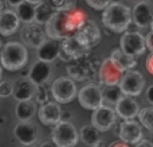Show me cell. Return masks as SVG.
<instances>
[{
  "instance_id": "1",
  "label": "cell",
  "mask_w": 153,
  "mask_h": 147,
  "mask_svg": "<svg viewBox=\"0 0 153 147\" xmlns=\"http://www.w3.org/2000/svg\"><path fill=\"white\" fill-rule=\"evenodd\" d=\"M87 20V15L82 10L73 8L69 11H56L54 16L45 24L48 38L63 39L66 37L74 35L76 30Z\"/></svg>"
},
{
  "instance_id": "2",
  "label": "cell",
  "mask_w": 153,
  "mask_h": 147,
  "mask_svg": "<svg viewBox=\"0 0 153 147\" xmlns=\"http://www.w3.org/2000/svg\"><path fill=\"white\" fill-rule=\"evenodd\" d=\"M133 22V12L122 3H110L103 10L102 23L111 32H124Z\"/></svg>"
},
{
  "instance_id": "3",
  "label": "cell",
  "mask_w": 153,
  "mask_h": 147,
  "mask_svg": "<svg viewBox=\"0 0 153 147\" xmlns=\"http://www.w3.org/2000/svg\"><path fill=\"white\" fill-rule=\"evenodd\" d=\"M100 59L98 57H94L90 54L86 56L78 57V58L71 59L70 62H67V74L75 81H86L93 78L97 74L98 66H100Z\"/></svg>"
},
{
  "instance_id": "4",
  "label": "cell",
  "mask_w": 153,
  "mask_h": 147,
  "mask_svg": "<svg viewBox=\"0 0 153 147\" xmlns=\"http://www.w3.org/2000/svg\"><path fill=\"white\" fill-rule=\"evenodd\" d=\"M27 59H28V54H27V49L24 43L12 40V42H8L3 46L1 64L4 69L10 70V72L19 70L23 66H26Z\"/></svg>"
},
{
  "instance_id": "5",
  "label": "cell",
  "mask_w": 153,
  "mask_h": 147,
  "mask_svg": "<svg viewBox=\"0 0 153 147\" xmlns=\"http://www.w3.org/2000/svg\"><path fill=\"white\" fill-rule=\"evenodd\" d=\"M79 136L81 135L78 134L73 123L67 120H61L58 124L54 126L51 140L55 143V146L59 147H73L78 143Z\"/></svg>"
},
{
  "instance_id": "6",
  "label": "cell",
  "mask_w": 153,
  "mask_h": 147,
  "mask_svg": "<svg viewBox=\"0 0 153 147\" xmlns=\"http://www.w3.org/2000/svg\"><path fill=\"white\" fill-rule=\"evenodd\" d=\"M51 93L55 101L70 103L78 96V89L71 77H58L51 85Z\"/></svg>"
},
{
  "instance_id": "7",
  "label": "cell",
  "mask_w": 153,
  "mask_h": 147,
  "mask_svg": "<svg viewBox=\"0 0 153 147\" xmlns=\"http://www.w3.org/2000/svg\"><path fill=\"white\" fill-rule=\"evenodd\" d=\"M90 54V47L85 46L75 38V35H70L61 39V50H59V58L65 62H70L71 59L78 57Z\"/></svg>"
},
{
  "instance_id": "8",
  "label": "cell",
  "mask_w": 153,
  "mask_h": 147,
  "mask_svg": "<svg viewBox=\"0 0 153 147\" xmlns=\"http://www.w3.org/2000/svg\"><path fill=\"white\" fill-rule=\"evenodd\" d=\"M78 101L85 110H97L103 105L102 89L95 84H87L78 92Z\"/></svg>"
},
{
  "instance_id": "9",
  "label": "cell",
  "mask_w": 153,
  "mask_h": 147,
  "mask_svg": "<svg viewBox=\"0 0 153 147\" xmlns=\"http://www.w3.org/2000/svg\"><path fill=\"white\" fill-rule=\"evenodd\" d=\"M120 47L130 56H141L146 49V39L138 31H126L120 39Z\"/></svg>"
},
{
  "instance_id": "10",
  "label": "cell",
  "mask_w": 153,
  "mask_h": 147,
  "mask_svg": "<svg viewBox=\"0 0 153 147\" xmlns=\"http://www.w3.org/2000/svg\"><path fill=\"white\" fill-rule=\"evenodd\" d=\"M47 31L46 28H43L42 24L39 23H28L22 28L20 31V38L22 42L28 47L38 49L46 39H47Z\"/></svg>"
},
{
  "instance_id": "11",
  "label": "cell",
  "mask_w": 153,
  "mask_h": 147,
  "mask_svg": "<svg viewBox=\"0 0 153 147\" xmlns=\"http://www.w3.org/2000/svg\"><path fill=\"white\" fill-rule=\"evenodd\" d=\"M124 70H121L111 58H105L100 65L98 77L102 85H118L124 77Z\"/></svg>"
},
{
  "instance_id": "12",
  "label": "cell",
  "mask_w": 153,
  "mask_h": 147,
  "mask_svg": "<svg viewBox=\"0 0 153 147\" xmlns=\"http://www.w3.org/2000/svg\"><path fill=\"white\" fill-rule=\"evenodd\" d=\"M144 85H145V80H144L143 74L136 70H126L124 73L120 86H121L124 94L128 96H140L141 92L144 91Z\"/></svg>"
},
{
  "instance_id": "13",
  "label": "cell",
  "mask_w": 153,
  "mask_h": 147,
  "mask_svg": "<svg viewBox=\"0 0 153 147\" xmlns=\"http://www.w3.org/2000/svg\"><path fill=\"white\" fill-rule=\"evenodd\" d=\"M75 38L79 40L81 43H83L87 47H94L100 43L101 40V30L97 26V23H94L93 20L87 19L75 32Z\"/></svg>"
},
{
  "instance_id": "14",
  "label": "cell",
  "mask_w": 153,
  "mask_h": 147,
  "mask_svg": "<svg viewBox=\"0 0 153 147\" xmlns=\"http://www.w3.org/2000/svg\"><path fill=\"white\" fill-rule=\"evenodd\" d=\"M116 118H117L116 110H113V108L103 104L102 107L93 111L91 124L94 127H97L101 132L108 131V130H110L111 127H113V124L116 123Z\"/></svg>"
},
{
  "instance_id": "15",
  "label": "cell",
  "mask_w": 153,
  "mask_h": 147,
  "mask_svg": "<svg viewBox=\"0 0 153 147\" xmlns=\"http://www.w3.org/2000/svg\"><path fill=\"white\" fill-rule=\"evenodd\" d=\"M15 138L22 143L23 146H32L38 140V128L34 123L30 120H20L13 128Z\"/></svg>"
},
{
  "instance_id": "16",
  "label": "cell",
  "mask_w": 153,
  "mask_h": 147,
  "mask_svg": "<svg viewBox=\"0 0 153 147\" xmlns=\"http://www.w3.org/2000/svg\"><path fill=\"white\" fill-rule=\"evenodd\" d=\"M120 139L125 140L129 145H137L143 139V130H141L140 123L134 122L133 119H126L120 124L118 131Z\"/></svg>"
},
{
  "instance_id": "17",
  "label": "cell",
  "mask_w": 153,
  "mask_h": 147,
  "mask_svg": "<svg viewBox=\"0 0 153 147\" xmlns=\"http://www.w3.org/2000/svg\"><path fill=\"white\" fill-rule=\"evenodd\" d=\"M39 120L42 122L45 126H55L62 120V112L61 107H59L58 101L56 103H50L47 101L46 104H42L39 108Z\"/></svg>"
},
{
  "instance_id": "18",
  "label": "cell",
  "mask_w": 153,
  "mask_h": 147,
  "mask_svg": "<svg viewBox=\"0 0 153 147\" xmlns=\"http://www.w3.org/2000/svg\"><path fill=\"white\" fill-rule=\"evenodd\" d=\"M114 107H116L114 110H116L118 118L124 119V120L134 119L140 113V107H138L137 101L133 99V96H128V94H124Z\"/></svg>"
},
{
  "instance_id": "19",
  "label": "cell",
  "mask_w": 153,
  "mask_h": 147,
  "mask_svg": "<svg viewBox=\"0 0 153 147\" xmlns=\"http://www.w3.org/2000/svg\"><path fill=\"white\" fill-rule=\"evenodd\" d=\"M20 18L18 12L12 10H4L0 14V32L3 37L15 34L20 27Z\"/></svg>"
},
{
  "instance_id": "20",
  "label": "cell",
  "mask_w": 153,
  "mask_h": 147,
  "mask_svg": "<svg viewBox=\"0 0 153 147\" xmlns=\"http://www.w3.org/2000/svg\"><path fill=\"white\" fill-rule=\"evenodd\" d=\"M50 76H51L50 62L38 59V61L30 68L28 77L31 78V81L35 85H45V84L50 80Z\"/></svg>"
},
{
  "instance_id": "21",
  "label": "cell",
  "mask_w": 153,
  "mask_h": 147,
  "mask_svg": "<svg viewBox=\"0 0 153 147\" xmlns=\"http://www.w3.org/2000/svg\"><path fill=\"white\" fill-rule=\"evenodd\" d=\"M153 20V12L152 5L148 2H140L133 8V23L137 27H148L152 24Z\"/></svg>"
},
{
  "instance_id": "22",
  "label": "cell",
  "mask_w": 153,
  "mask_h": 147,
  "mask_svg": "<svg viewBox=\"0 0 153 147\" xmlns=\"http://www.w3.org/2000/svg\"><path fill=\"white\" fill-rule=\"evenodd\" d=\"M35 88H36V85L32 82L30 77H20V78H18V80H15V82H13L12 96L15 97L18 101L30 100L34 97Z\"/></svg>"
},
{
  "instance_id": "23",
  "label": "cell",
  "mask_w": 153,
  "mask_h": 147,
  "mask_svg": "<svg viewBox=\"0 0 153 147\" xmlns=\"http://www.w3.org/2000/svg\"><path fill=\"white\" fill-rule=\"evenodd\" d=\"M59 50H61V42H58V39H53V38L46 39L38 47V59L53 62L59 57Z\"/></svg>"
},
{
  "instance_id": "24",
  "label": "cell",
  "mask_w": 153,
  "mask_h": 147,
  "mask_svg": "<svg viewBox=\"0 0 153 147\" xmlns=\"http://www.w3.org/2000/svg\"><path fill=\"white\" fill-rule=\"evenodd\" d=\"M110 58L117 66L121 70L126 72V70H130L137 65V61H136L134 56H130V54L125 53L121 47L120 49H114L110 54Z\"/></svg>"
},
{
  "instance_id": "25",
  "label": "cell",
  "mask_w": 153,
  "mask_h": 147,
  "mask_svg": "<svg viewBox=\"0 0 153 147\" xmlns=\"http://www.w3.org/2000/svg\"><path fill=\"white\" fill-rule=\"evenodd\" d=\"M56 11L54 10V7L47 2V0H43L39 4H36L35 7V22L39 24H46L51 18L54 16Z\"/></svg>"
},
{
  "instance_id": "26",
  "label": "cell",
  "mask_w": 153,
  "mask_h": 147,
  "mask_svg": "<svg viewBox=\"0 0 153 147\" xmlns=\"http://www.w3.org/2000/svg\"><path fill=\"white\" fill-rule=\"evenodd\" d=\"M15 113L19 120H30L36 113V105L31 99L22 100V101H18V105L15 108Z\"/></svg>"
},
{
  "instance_id": "27",
  "label": "cell",
  "mask_w": 153,
  "mask_h": 147,
  "mask_svg": "<svg viewBox=\"0 0 153 147\" xmlns=\"http://www.w3.org/2000/svg\"><path fill=\"white\" fill-rule=\"evenodd\" d=\"M35 4L24 0L22 4H19L16 7V12H18L19 18L23 23L28 24V23H34L35 22Z\"/></svg>"
},
{
  "instance_id": "28",
  "label": "cell",
  "mask_w": 153,
  "mask_h": 147,
  "mask_svg": "<svg viewBox=\"0 0 153 147\" xmlns=\"http://www.w3.org/2000/svg\"><path fill=\"white\" fill-rule=\"evenodd\" d=\"M100 130L97 127H94L93 124H87V126H83L81 128V139L85 145L87 146H95V143L100 140Z\"/></svg>"
},
{
  "instance_id": "29",
  "label": "cell",
  "mask_w": 153,
  "mask_h": 147,
  "mask_svg": "<svg viewBox=\"0 0 153 147\" xmlns=\"http://www.w3.org/2000/svg\"><path fill=\"white\" fill-rule=\"evenodd\" d=\"M103 94V101L108 103L109 105H116L118 103V100L124 96L121 86L118 85H105V88L102 89Z\"/></svg>"
},
{
  "instance_id": "30",
  "label": "cell",
  "mask_w": 153,
  "mask_h": 147,
  "mask_svg": "<svg viewBox=\"0 0 153 147\" xmlns=\"http://www.w3.org/2000/svg\"><path fill=\"white\" fill-rule=\"evenodd\" d=\"M138 118H140V123L145 128H148L149 131H153V108L152 107L141 110L140 113H138Z\"/></svg>"
},
{
  "instance_id": "31",
  "label": "cell",
  "mask_w": 153,
  "mask_h": 147,
  "mask_svg": "<svg viewBox=\"0 0 153 147\" xmlns=\"http://www.w3.org/2000/svg\"><path fill=\"white\" fill-rule=\"evenodd\" d=\"M55 11H69L75 8L76 0H47Z\"/></svg>"
},
{
  "instance_id": "32",
  "label": "cell",
  "mask_w": 153,
  "mask_h": 147,
  "mask_svg": "<svg viewBox=\"0 0 153 147\" xmlns=\"http://www.w3.org/2000/svg\"><path fill=\"white\" fill-rule=\"evenodd\" d=\"M35 101L38 103V104H46V103L48 101V92L47 89H46L45 85H36V88H35Z\"/></svg>"
},
{
  "instance_id": "33",
  "label": "cell",
  "mask_w": 153,
  "mask_h": 147,
  "mask_svg": "<svg viewBox=\"0 0 153 147\" xmlns=\"http://www.w3.org/2000/svg\"><path fill=\"white\" fill-rule=\"evenodd\" d=\"M93 10H97V11H101V10H105L109 4H110L111 0H85Z\"/></svg>"
},
{
  "instance_id": "34",
  "label": "cell",
  "mask_w": 153,
  "mask_h": 147,
  "mask_svg": "<svg viewBox=\"0 0 153 147\" xmlns=\"http://www.w3.org/2000/svg\"><path fill=\"white\" fill-rule=\"evenodd\" d=\"M13 93V84L8 82V81H3L0 85V96L1 97H8Z\"/></svg>"
},
{
  "instance_id": "35",
  "label": "cell",
  "mask_w": 153,
  "mask_h": 147,
  "mask_svg": "<svg viewBox=\"0 0 153 147\" xmlns=\"http://www.w3.org/2000/svg\"><path fill=\"white\" fill-rule=\"evenodd\" d=\"M145 66H146V70H148V72L153 76V51L148 56V58H146Z\"/></svg>"
},
{
  "instance_id": "36",
  "label": "cell",
  "mask_w": 153,
  "mask_h": 147,
  "mask_svg": "<svg viewBox=\"0 0 153 147\" xmlns=\"http://www.w3.org/2000/svg\"><path fill=\"white\" fill-rule=\"evenodd\" d=\"M145 39H146V47H148L151 51H153V30L146 34Z\"/></svg>"
},
{
  "instance_id": "37",
  "label": "cell",
  "mask_w": 153,
  "mask_h": 147,
  "mask_svg": "<svg viewBox=\"0 0 153 147\" xmlns=\"http://www.w3.org/2000/svg\"><path fill=\"white\" fill-rule=\"evenodd\" d=\"M146 100L153 105V85H151L146 89Z\"/></svg>"
},
{
  "instance_id": "38",
  "label": "cell",
  "mask_w": 153,
  "mask_h": 147,
  "mask_svg": "<svg viewBox=\"0 0 153 147\" xmlns=\"http://www.w3.org/2000/svg\"><path fill=\"white\" fill-rule=\"evenodd\" d=\"M7 2L8 5H11V7H18L19 4H22V3L24 2V0H5Z\"/></svg>"
},
{
  "instance_id": "39",
  "label": "cell",
  "mask_w": 153,
  "mask_h": 147,
  "mask_svg": "<svg viewBox=\"0 0 153 147\" xmlns=\"http://www.w3.org/2000/svg\"><path fill=\"white\" fill-rule=\"evenodd\" d=\"M136 146H148V147H153V143L152 142H149V140H145V139H141L140 140V142H138L137 143V145H136Z\"/></svg>"
},
{
  "instance_id": "40",
  "label": "cell",
  "mask_w": 153,
  "mask_h": 147,
  "mask_svg": "<svg viewBox=\"0 0 153 147\" xmlns=\"http://www.w3.org/2000/svg\"><path fill=\"white\" fill-rule=\"evenodd\" d=\"M111 146H113V147H117V146H129V143H126L125 140L120 139V140H116V142L111 143Z\"/></svg>"
},
{
  "instance_id": "41",
  "label": "cell",
  "mask_w": 153,
  "mask_h": 147,
  "mask_svg": "<svg viewBox=\"0 0 153 147\" xmlns=\"http://www.w3.org/2000/svg\"><path fill=\"white\" fill-rule=\"evenodd\" d=\"M27 2L32 3V4H39V3H40V2H43V0H27Z\"/></svg>"
},
{
  "instance_id": "42",
  "label": "cell",
  "mask_w": 153,
  "mask_h": 147,
  "mask_svg": "<svg viewBox=\"0 0 153 147\" xmlns=\"http://www.w3.org/2000/svg\"><path fill=\"white\" fill-rule=\"evenodd\" d=\"M62 118H65V119H69V118H70V112H63V115H62Z\"/></svg>"
},
{
  "instance_id": "43",
  "label": "cell",
  "mask_w": 153,
  "mask_h": 147,
  "mask_svg": "<svg viewBox=\"0 0 153 147\" xmlns=\"http://www.w3.org/2000/svg\"><path fill=\"white\" fill-rule=\"evenodd\" d=\"M151 27H152V30H153V20H152V24H151Z\"/></svg>"
}]
</instances>
